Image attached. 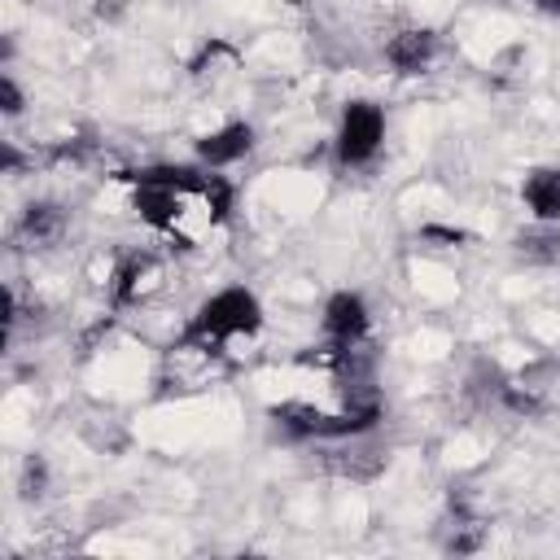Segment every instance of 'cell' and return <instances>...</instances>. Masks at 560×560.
<instances>
[{
    "instance_id": "cell-12",
    "label": "cell",
    "mask_w": 560,
    "mask_h": 560,
    "mask_svg": "<svg viewBox=\"0 0 560 560\" xmlns=\"http://www.w3.org/2000/svg\"><path fill=\"white\" fill-rule=\"evenodd\" d=\"M232 197H236V188H232L223 175H210V179H206V188H201V201H206V214H210V223H223V219L232 214Z\"/></svg>"
},
{
    "instance_id": "cell-10",
    "label": "cell",
    "mask_w": 560,
    "mask_h": 560,
    "mask_svg": "<svg viewBox=\"0 0 560 560\" xmlns=\"http://www.w3.org/2000/svg\"><path fill=\"white\" fill-rule=\"evenodd\" d=\"M149 271H153V258H149V254H127V258L114 267L109 302H114V306L136 302V298H140V284H144V276H149Z\"/></svg>"
},
{
    "instance_id": "cell-16",
    "label": "cell",
    "mask_w": 560,
    "mask_h": 560,
    "mask_svg": "<svg viewBox=\"0 0 560 560\" xmlns=\"http://www.w3.org/2000/svg\"><path fill=\"white\" fill-rule=\"evenodd\" d=\"M420 241H442V245H464L468 232L464 228H446V223H424L420 228Z\"/></svg>"
},
{
    "instance_id": "cell-18",
    "label": "cell",
    "mask_w": 560,
    "mask_h": 560,
    "mask_svg": "<svg viewBox=\"0 0 560 560\" xmlns=\"http://www.w3.org/2000/svg\"><path fill=\"white\" fill-rule=\"evenodd\" d=\"M18 166H22V153H18L13 144H0V171H4V175H13Z\"/></svg>"
},
{
    "instance_id": "cell-15",
    "label": "cell",
    "mask_w": 560,
    "mask_h": 560,
    "mask_svg": "<svg viewBox=\"0 0 560 560\" xmlns=\"http://www.w3.org/2000/svg\"><path fill=\"white\" fill-rule=\"evenodd\" d=\"M0 109H4V118H18L26 109V96H22L13 74H0Z\"/></svg>"
},
{
    "instance_id": "cell-14",
    "label": "cell",
    "mask_w": 560,
    "mask_h": 560,
    "mask_svg": "<svg viewBox=\"0 0 560 560\" xmlns=\"http://www.w3.org/2000/svg\"><path fill=\"white\" fill-rule=\"evenodd\" d=\"M18 490H22V499H39L48 490V459L44 455H26L22 477H18Z\"/></svg>"
},
{
    "instance_id": "cell-7",
    "label": "cell",
    "mask_w": 560,
    "mask_h": 560,
    "mask_svg": "<svg viewBox=\"0 0 560 560\" xmlns=\"http://www.w3.org/2000/svg\"><path fill=\"white\" fill-rule=\"evenodd\" d=\"M521 197H525V206L534 210L538 223H560V171L556 166L529 171L525 184H521Z\"/></svg>"
},
{
    "instance_id": "cell-13",
    "label": "cell",
    "mask_w": 560,
    "mask_h": 560,
    "mask_svg": "<svg viewBox=\"0 0 560 560\" xmlns=\"http://www.w3.org/2000/svg\"><path fill=\"white\" fill-rule=\"evenodd\" d=\"M503 385H508V376L499 372V363H490V359H477V363H472V376H468V389H472L477 398H494V402H499V394H503Z\"/></svg>"
},
{
    "instance_id": "cell-5",
    "label": "cell",
    "mask_w": 560,
    "mask_h": 560,
    "mask_svg": "<svg viewBox=\"0 0 560 560\" xmlns=\"http://www.w3.org/2000/svg\"><path fill=\"white\" fill-rule=\"evenodd\" d=\"M438 52V35L429 26H407V31H394L385 39V61L398 70V74H420Z\"/></svg>"
},
{
    "instance_id": "cell-6",
    "label": "cell",
    "mask_w": 560,
    "mask_h": 560,
    "mask_svg": "<svg viewBox=\"0 0 560 560\" xmlns=\"http://www.w3.org/2000/svg\"><path fill=\"white\" fill-rule=\"evenodd\" d=\"M249 149H254V127H249V122H223L219 131H210V136L197 140V158H201L206 166H232V162H241Z\"/></svg>"
},
{
    "instance_id": "cell-19",
    "label": "cell",
    "mask_w": 560,
    "mask_h": 560,
    "mask_svg": "<svg viewBox=\"0 0 560 560\" xmlns=\"http://www.w3.org/2000/svg\"><path fill=\"white\" fill-rule=\"evenodd\" d=\"M0 306H4V328H13L18 324V298H13V289L0 293Z\"/></svg>"
},
{
    "instance_id": "cell-9",
    "label": "cell",
    "mask_w": 560,
    "mask_h": 560,
    "mask_svg": "<svg viewBox=\"0 0 560 560\" xmlns=\"http://www.w3.org/2000/svg\"><path fill=\"white\" fill-rule=\"evenodd\" d=\"M18 232H22L26 241H57V236L66 232V210H61L57 201H31V206L22 210Z\"/></svg>"
},
{
    "instance_id": "cell-8",
    "label": "cell",
    "mask_w": 560,
    "mask_h": 560,
    "mask_svg": "<svg viewBox=\"0 0 560 560\" xmlns=\"http://www.w3.org/2000/svg\"><path fill=\"white\" fill-rule=\"evenodd\" d=\"M179 197H184V192H175V188H166V184H136V214H140L149 228L171 232L175 219H179Z\"/></svg>"
},
{
    "instance_id": "cell-4",
    "label": "cell",
    "mask_w": 560,
    "mask_h": 560,
    "mask_svg": "<svg viewBox=\"0 0 560 560\" xmlns=\"http://www.w3.org/2000/svg\"><path fill=\"white\" fill-rule=\"evenodd\" d=\"M368 324H372V315H368L363 293L341 289V293H332L324 302V337L332 346H359L368 337Z\"/></svg>"
},
{
    "instance_id": "cell-17",
    "label": "cell",
    "mask_w": 560,
    "mask_h": 560,
    "mask_svg": "<svg viewBox=\"0 0 560 560\" xmlns=\"http://www.w3.org/2000/svg\"><path fill=\"white\" fill-rule=\"evenodd\" d=\"M122 9H127V0H96V18H105V22H118Z\"/></svg>"
},
{
    "instance_id": "cell-20",
    "label": "cell",
    "mask_w": 560,
    "mask_h": 560,
    "mask_svg": "<svg viewBox=\"0 0 560 560\" xmlns=\"http://www.w3.org/2000/svg\"><path fill=\"white\" fill-rule=\"evenodd\" d=\"M538 13H547V18H560V0H529Z\"/></svg>"
},
{
    "instance_id": "cell-1",
    "label": "cell",
    "mask_w": 560,
    "mask_h": 560,
    "mask_svg": "<svg viewBox=\"0 0 560 560\" xmlns=\"http://www.w3.org/2000/svg\"><path fill=\"white\" fill-rule=\"evenodd\" d=\"M258 324H262V302H258L249 289L232 284V289H219L214 298H206V302L192 311V319L184 324L179 346L214 350V346H223L228 337L258 332Z\"/></svg>"
},
{
    "instance_id": "cell-3",
    "label": "cell",
    "mask_w": 560,
    "mask_h": 560,
    "mask_svg": "<svg viewBox=\"0 0 560 560\" xmlns=\"http://www.w3.org/2000/svg\"><path fill=\"white\" fill-rule=\"evenodd\" d=\"M385 140V114L372 101H350L341 109L337 127V162L341 166H368Z\"/></svg>"
},
{
    "instance_id": "cell-2",
    "label": "cell",
    "mask_w": 560,
    "mask_h": 560,
    "mask_svg": "<svg viewBox=\"0 0 560 560\" xmlns=\"http://www.w3.org/2000/svg\"><path fill=\"white\" fill-rule=\"evenodd\" d=\"M381 416H385L381 402H372V407H341V411H315L311 402H280V407H271V420L293 442H311V438H319V442H350V438L372 433L381 424Z\"/></svg>"
},
{
    "instance_id": "cell-11",
    "label": "cell",
    "mask_w": 560,
    "mask_h": 560,
    "mask_svg": "<svg viewBox=\"0 0 560 560\" xmlns=\"http://www.w3.org/2000/svg\"><path fill=\"white\" fill-rule=\"evenodd\" d=\"M516 254L529 262H556L560 258V232L551 223H538V228L516 236Z\"/></svg>"
}]
</instances>
